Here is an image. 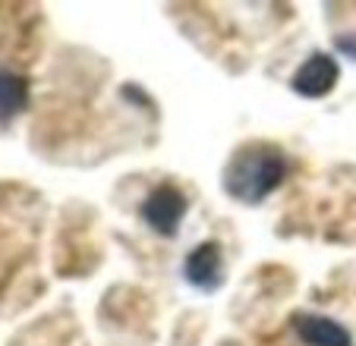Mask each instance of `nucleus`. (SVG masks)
I'll use <instances>...</instances> for the list:
<instances>
[{
    "label": "nucleus",
    "instance_id": "nucleus-3",
    "mask_svg": "<svg viewBox=\"0 0 356 346\" xmlns=\"http://www.w3.org/2000/svg\"><path fill=\"white\" fill-rule=\"evenodd\" d=\"M337 60L328 57V53H312L309 60L302 63L293 76V92L302 94V98H325L331 88L337 85Z\"/></svg>",
    "mask_w": 356,
    "mask_h": 346
},
{
    "label": "nucleus",
    "instance_id": "nucleus-5",
    "mask_svg": "<svg viewBox=\"0 0 356 346\" xmlns=\"http://www.w3.org/2000/svg\"><path fill=\"white\" fill-rule=\"evenodd\" d=\"M183 271H186L193 286L215 290V286L221 283V249H218V242H202V246H195L193 252L186 255Z\"/></svg>",
    "mask_w": 356,
    "mask_h": 346
},
{
    "label": "nucleus",
    "instance_id": "nucleus-4",
    "mask_svg": "<svg viewBox=\"0 0 356 346\" xmlns=\"http://www.w3.org/2000/svg\"><path fill=\"white\" fill-rule=\"evenodd\" d=\"M293 333L306 346H353V337H350V331L341 321L325 318V315H312V312L296 315Z\"/></svg>",
    "mask_w": 356,
    "mask_h": 346
},
{
    "label": "nucleus",
    "instance_id": "nucleus-1",
    "mask_svg": "<svg viewBox=\"0 0 356 346\" xmlns=\"http://www.w3.org/2000/svg\"><path fill=\"white\" fill-rule=\"evenodd\" d=\"M284 176H287V158L271 145H252L230 158L224 170V192L243 205H256L281 186Z\"/></svg>",
    "mask_w": 356,
    "mask_h": 346
},
{
    "label": "nucleus",
    "instance_id": "nucleus-2",
    "mask_svg": "<svg viewBox=\"0 0 356 346\" xmlns=\"http://www.w3.org/2000/svg\"><path fill=\"white\" fill-rule=\"evenodd\" d=\"M186 195L180 192L170 183H161L158 189L148 192V199L142 201V220H145L155 233L161 236H174L183 224V214H186Z\"/></svg>",
    "mask_w": 356,
    "mask_h": 346
},
{
    "label": "nucleus",
    "instance_id": "nucleus-7",
    "mask_svg": "<svg viewBox=\"0 0 356 346\" xmlns=\"http://www.w3.org/2000/svg\"><path fill=\"white\" fill-rule=\"evenodd\" d=\"M337 47L350 57H356V38H350V35H337Z\"/></svg>",
    "mask_w": 356,
    "mask_h": 346
},
{
    "label": "nucleus",
    "instance_id": "nucleus-6",
    "mask_svg": "<svg viewBox=\"0 0 356 346\" xmlns=\"http://www.w3.org/2000/svg\"><path fill=\"white\" fill-rule=\"evenodd\" d=\"M29 104V82L19 73L0 67V120H13Z\"/></svg>",
    "mask_w": 356,
    "mask_h": 346
}]
</instances>
